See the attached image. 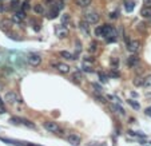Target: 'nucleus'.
<instances>
[{
	"instance_id": "obj_2",
	"label": "nucleus",
	"mask_w": 151,
	"mask_h": 146,
	"mask_svg": "<svg viewBox=\"0 0 151 146\" xmlns=\"http://www.w3.org/2000/svg\"><path fill=\"white\" fill-rule=\"evenodd\" d=\"M42 56L39 55V54H29L28 56H27V62H28V64H31L32 67H38V66H40L42 64Z\"/></svg>"
},
{
	"instance_id": "obj_39",
	"label": "nucleus",
	"mask_w": 151,
	"mask_h": 146,
	"mask_svg": "<svg viewBox=\"0 0 151 146\" xmlns=\"http://www.w3.org/2000/svg\"><path fill=\"white\" fill-rule=\"evenodd\" d=\"M62 20H63V23H64V24H67L68 22H70V16H68V15H64L63 18H62Z\"/></svg>"
},
{
	"instance_id": "obj_46",
	"label": "nucleus",
	"mask_w": 151,
	"mask_h": 146,
	"mask_svg": "<svg viewBox=\"0 0 151 146\" xmlns=\"http://www.w3.org/2000/svg\"><path fill=\"white\" fill-rule=\"evenodd\" d=\"M3 9H4V8H3V6H1V4H0V12L3 11Z\"/></svg>"
},
{
	"instance_id": "obj_36",
	"label": "nucleus",
	"mask_w": 151,
	"mask_h": 146,
	"mask_svg": "<svg viewBox=\"0 0 151 146\" xmlns=\"http://www.w3.org/2000/svg\"><path fill=\"white\" fill-rule=\"evenodd\" d=\"M92 87L96 90V93H102V90H103V88H102V86H100V85H98V83H96V82H94V83H92Z\"/></svg>"
},
{
	"instance_id": "obj_38",
	"label": "nucleus",
	"mask_w": 151,
	"mask_h": 146,
	"mask_svg": "<svg viewBox=\"0 0 151 146\" xmlns=\"http://www.w3.org/2000/svg\"><path fill=\"white\" fill-rule=\"evenodd\" d=\"M12 22H15V23H18V24H21V19L20 18H18V16H16V15H14V16H12Z\"/></svg>"
},
{
	"instance_id": "obj_29",
	"label": "nucleus",
	"mask_w": 151,
	"mask_h": 146,
	"mask_svg": "<svg viewBox=\"0 0 151 146\" xmlns=\"http://www.w3.org/2000/svg\"><path fill=\"white\" fill-rule=\"evenodd\" d=\"M95 36H103V26H99L95 28Z\"/></svg>"
},
{
	"instance_id": "obj_48",
	"label": "nucleus",
	"mask_w": 151,
	"mask_h": 146,
	"mask_svg": "<svg viewBox=\"0 0 151 146\" xmlns=\"http://www.w3.org/2000/svg\"><path fill=\"white\" fill-rule=\"evenodd\" d=\"M150 20H151V18H150Z\"/></svg>"
},
{
	"instance_id": "obj_17",
	"label": "nucleus",
	"mask_w": 151,
	"mask_h": 146,
	"mask_svg": "<svg viewBox=\"0 0 151 146\" xmlns=\"http://www.w3.org/2000/svg\"><path fill=\"white\" fill-rule=\"evenodd\" d=\"M60 56H63L64 59H68V60H75V55H72L71 53L68 51H60Z\"/></svg>"
},
{
	"instance_id": "obj_37",
	"label": "nucleus",
	"mask_w": 151,
	"mask_h": 146,
	"mask_svg": "<svg viewBox=\"0 0 151 146\" xmlns=\"http://www.w3.org/2000/svg\"><path fill=\"white\" fill-rule=\"evenodd\" d=\"M19 6H20V1H18V0H14V1L11 3V8L12 9H16Z\"/></svg>"
},
{
	"instance_id": "obj_5",
	"label": "nucleus",
	"mask_w": 151,
	"mask_h": 146,
	"mask_svg": "<svg viewBox=\"0 0 151 146\" xmlns=\"http://www.w3.org/2000/svg\"><path fill=\"white\" fill-rule=\"evenodd\" d=\"M67 141L68 143H71L72 146H80L82 143V137L76 133H70V134L67 135Z\"/></svg>"
},
{
	"instance_id": "obj_45",
	"label": "nucleus",
	"mask_w": 151,
	"mask_h": 146,
	"mask_svg": "<svg viewBox=\"0 0 151 146\" xmlns=\"http://www.w3.org/2000/svg\"><path fill=\"white\" fill-rule=\"evenodd\" d=\"M131 95H132V96H138V94L135 93V91H132V93H131Z\"/></svg>"
},
{
	"instance_id": "obj_44",
	"label": "nucleus",
	"mask_w": 151,
	"mask_h": 146,
	"mask_svg": "<svg viewBox=\"0 0 151 146\" xmlns=\"http://www.w3.org/2000/svg\"><path fill=\"white\" fill-rule=\"evenodd\" d=\"M24 146H38V145H34V143H24Z\"/></svg>"
},
{
	"instance_id": "obj_25",
	"label": "nucleus",
	"mask_w": 151,
	"mask_h": 146,
	"mask_svg": "<svg viewBox=\"0 0 151 146\" xmlns=\"http://www.w3.org/2000/svg\"><path fill=\"white\" fill-rule=\"evenodd\" d=\"M143 87H146V88L151 87V74H150V75H147V76L145 78V82H143Z\"/></svg>"
},
{
	"instance_id": "obj_1",
	"label": "nucleus",
	"mask_w": 151,
	"mask_h": 146,
	"mask_svg": "<svg viewBox=\"0 0 151 146\" xmlns=\"http://www.w3.org/2000/svg\"><path fill=\"white\" fill-rule=\"evenodd\" d=\"M43 126L48 133H54V134H62V133H63V130H62V127L59 126V123L55 122V121H46V122L43 123Z\"/></svg>"
},
{
	"instance_id": "obj_34",
	"label": "nucleus",
	"mask_w": 151,
	"mask_h": 146,
	"mask_svg": "<svg viewBox=\"0 0 151 146\" xmlns=\"http://www.w3.org/2000/svg\"><path fill=\"white\" fill-rule=\"evenodd\" d=\"M58 11H59L58 8L52 9V11L49 12V16H48V18H49V19H54V18H56V16H58Z\"/></svg>"
},
{
	"instance_id": "obj_32",
	"label": "nucleus",
	"mask_w": 151,
	"mask_h": 146,
	"mask_svg": "<svg viewBox=\"0 0 151 146\" xmlns=\"http://www.w3.org/2000/svg\"><path fill=\"white\" fill-rule=\"evenodd\" d=\"M107 78H108L107 74H104V73H99V79H100V82H102V83L107 82Z\"/></svg>"
},
{
	"instance_id": "obj_9",
	"label": "nucleus",
	"mask_w": 151,
	"mask_h": 146,
	"mask_svg": "<svg viewBox=\"0 0 151 146\" xmlns=\"http://www.w3.org/2000/svg\"><path fill=\"white\" fill-rule=\"evenodd\" d=\"M110 35H116V29L114 28L111 24H104V26H103V36L107 38V36H110Z\"/></svg>"
},
{
	"instance_id": "obj_24",
	"label": "nucleus",
	"mask_w": 151,
	"mask_h": 146,
	"mask_svg": "<svg viewBox=\"0 0 151 146\" xmlns=\"http://www.w3.org/2000/svg\"><path fill=\"white\" fill-rule=\"evenodd\" d=\"M94 96H95V99H96V101H99L100 103H107V99H106V98H104L103 95H100V93H96Z\"/></svg>"
},
{
	"instance_id": "obj_4",
	"label": "nucleus",
	"mask_w": 151,
	"mask_h": 146,
	"mask_svg": "<svg viewBox=\"0 0 151 146\" xmlns=\"http://www.w3.org/2000/svg\"><path fill=\"white\" fill-rule=\"evenodd\" d=\"M4 101H6L7 103H9V105H15L16 102L20 101V98H19L18 94L15 93V91H8V93H6V95H4Z\"/></svg>"
},
{
	"instance_id": "obj_14",
	"label": "nucleus",
	"mask_w": 151,
	"mask_h": 146,
	"mask_svg": "<svg viewBox=\"0 0 151 146\" xmlns=\"http://www.w3.org/2000/svg\"><path fill=\"white\" fill-rule=\"evenodd\" d=\"M110 107H111V110H112L114 113H119L120 115H125L126 114L125 109H123L120 105H118V103H115V105H110Z\"/></svg>"
},
{
	"instance_id": "obj_11",
	"label": "nucleus",
	"mask_w": 151,
	"mask_h": 146,
	"mask_svg": "<svg viewBox=\"0 0 151 146\" xmlns=\"http://www.w3.org/2000/svg\"><path fill=\"white\" fill-rule=\"evenodd\" d=\"M88 22H86V20H82L80 23H79V28H80V31L83 32V35H86V36H88L90 35V27H88Z\"/></svg>"
},
{
	"instance_id": "obj_16",
	"label": "nucleus",
	"mask_w": 151,
	"mask_h": 146,
	"mask_svg": "<svg viewBox=\"0 0 151 146\" xmlns=\"http://www.w3.org/2000/svg\"><path fill=\"white\" fill-rule=\"evenodd\" d=\"M110 66L111 68H119V58H115V56H112V58H110Z\"/></svg>"
},
{
	"instance_id": "obj_13",
	"label": "nucleus",
	"mask_w": 151,
	"mask_h": 146,
	"mask_svg": "<svg viewBox=\"0 0 151 146\" xmlns=\"http://www.w3.org/2000/svg\"><path fill=\"white\" fill-rule=\"evenodd\" d=\"M92 3V0H75V6L79 8H86Z\"/></svg>"
},
{
	"instance_id": "obj_47",
	"label": "nucleus",
	"mask_w": 151,
	"mask_h": 146,
	"mask_svg": "<svg viewBox=\"0 0 151 146\" xmlns=\"http://www.w3.org/2000/svg\"><path fill=\"white\" fill-rule=\"evenodd\" d=\"M0 105H4V102H3V99L0 98Z\"/></svg>"
},
{
	"instance_id": "obj_12",
	"label": "nucleus",
	"mask_w": 151,
	"mask_h": 146,
	"mask_svg": "<svg viewBox=\"0 0 151 146\" xmlns=\"http://www.w3.org/2000/svg\"><path fill=\"white\" fill-rule=\"evenodd\" d=\"M12 27V20H8V19H3L0 22V28L3 29L4 32H8V29Z\"/></svg>"
},
{
	"instance_id": "obj_41",
	"label": "nucleus",
	"mask_w": 151,
	"mask_h": 146,
	"mask_svg": "<svg viewBox=\"0 0 151 146\" xmlns=\"http://www.w3.org/2000/svg\"><path fill=\"white\" fill-rule=\"evenodd\" d=\"M143 4L145 7H151V0H143Z\"/></svg>"
},
{
	"instance_id": "obj_30",
	"label": "nucleus",
	"mask_w": 151,
	"mask_h": 146,
	"mask_svg": "<svg viewBox=\"0 0 151 146\" xmlns=\"http://www.w3.org/2000/svg\"><path fill=\"white\" fill-rule=\"evenodd\" d=\"M120 16V12H119V9H115V11H112L110 14V18L111 19H118Z\"/></svg>"
},
{
	"instance_id": "obj_42",
	"label": "nucleus",
	"mask_w": 151,
	"mask_h": 146,
	"mask_svg": "<svg viewBox=\"0 0 151 146\" xmlns=\"http://www.w3.org/2000/svg\"><path fill=\"white\" fill-rule=\"evenodd\" d=\"M6 107H4V105H0V114H4L6 113Z\"/></svg>"
},
{
	"instance_id": "obj_7",
	"label": "nucleus",
	"mask_w": 151,
	"mask_h": 146,
	"mask_svg": "<svg viewBox=\"0 0 151 146\" xmlns=\"http://www.w3.org/2000/svg\"><path fill=\"white\" fill-rule=\"evenodd\" d=\"M140 50V43L138 40H131L130 43H127V51L130 54H138Z\"/></svg>"
},
{
	"instance_id": "obj_43",
	"label": "nucleus",
	"mask_w": 151,
	"mask_h": 146,
	"mask_svg": "<svg viewBox=\"0 0 151 146\" xmlns=\"http://www.w3.org/2000/svg\"><path fill=\"white\" fill-rule=\"evenodd\" d=\"M56 8H58V9H62V8H63V1H59V3H58V7H56Z\"/></svg>"
},
{
	"instance_id": "obj_3",
	"label": "nucleus",
	"mask_w": 151,
	"mask_h": 146,
	"mask_svg": "<svg viewBox=\"0 0 151 146\" xmlns=\"http://www.w3.org/2000/svg\"><path fill=\"white\" fill-rule=\"evenodd\" d=\"M84 20L88 22L90 24H96L100 20V15H99L98 12H87V14L84 15Z\"/></svg>"
},
{
	"instance_id": "obj_33",
	"label": "nucleus",
	"mask_w": 151,
	"mask_h": 146,
	"mask_svg": "<svg viewBox=\"0 0 151 146\" xmlns=\"http://www.w3.org/2000/svg\"><path fill=\"white\" fill-rule=\"evenodd\" d=\"M29 8H31V6H29V1H28V0H26V1H23V3H21V9H24V11H28Z\"/></svg>"
},
{
	"instance_id": "obj_35",
	"label": "nucleus",
	"mask_w": 151,
	"mask_h": 146,
	"mask_svg": "<svg viewBox=\"0 0 151 146\" xmlns=\"http://www.w3.org/2000/svg\"><path fill=\"white\" fill-rule=\"evenodd\" d=\"M82 78H83V76H82V74L79 73V71H76V73H74V75H72V79L74 81H82Z\"/></svg>"
},
{
	"instance_id": "obj_28",
	"label": "nucleus",
	"mask_w": 151,
	"mask_h": 146,
	"mask_svg": "<svg viewBox=\"0 0 151 146\" xmlns=\"http://www.w3.org/2000/svg\"><path fill=\"white\" fill-rule=\"evenodd\" d=\"M108 76H111V78H119L120 74H119V71H116V68H112V71H110Z\"/></svg>"
},
{
	"instance_id": "obj_19",
	"label": "nucleus",
	"mask_w": 151,
	"mask_h": 146,
	"mask_svg": "<svg viewBox=\"0 0 151 146\" xmlns=\"http://www.w3.org/2000/svg\"><path fill=\"white\" fill-rule=\"evenodd\" d=\"M143 82H145V78H142V76H137V78L132 81V83H134L135 87H140V86H143Z\"/></svg>"
},
{
	"instance_id": "obj_20",
	"label": "nucleus",
	"mask_w": 151,
	"mask_h": 146,
	"mask_svg": "<svg viewBox=\"0 0 151 146\" xmlns=\"http://www.w3.org/2000/svg\"><path fill=\"white\" fill-rule=\"evenodd\" d=\"M21 125L27 126V127H29V129H35V123L28 121V119H26V118H21Z\"/></svg>"
},
{
	"instance_id": "obj_27",
	"label": "nucleus",
	"mask_w": 151,
	"mask_h": 146,
	"mask_svg": "<svg viewBox=\"0 0 151 146\" xmlns=\"http://www.w3.org/2000/svg\"><path fill=\"white\" fill-rule=\"evenodd\" d=\"M15 15H16L18 18H20L21 20H24V19H26V11H24V9H19V11H16V12H15Z\"/></svg>"
},
{
	"instance_id": "obj_23",
	"label": "nucleus",
	"mask_w": 151,
	"mask_h": 146,
	"mask_svg": "<svg viewBox=\"0 0 151 146\" xmlns=\"http://www.w3.org/2000/svg\"><path fill=\"white\" fill-rule=\"evenodd\" d=\"M96 50H98V43H96V42H91L90 47H88V51H90L91 54H94V53H96Z\"/></svg>"
},
{
	"instance_id": "obj_21",
	"label": "nucleus",
	"mask_w": 151,
	"mask_h": 146,
	"mask_svg": "<svg viewBox=\"0 0 151 146\" xmlns=\"http://www.w3.org/2000/svg\"><path fill=\"white\" fill-rule=\"evenodd\" d=\"M125 8L127 12H132L134 8H135V4L132 3V1H126L125 3Z\"/></svg>"
},
{
	"instance_id": "obj_18",
	"label": "nucleus",
	"mask_w": 151,
	"mask_h": 146,
	"mask_svg": "<svg viewBox=\"0 0 151 146\" xmlns=\"http://www.w3.org/2000/svg\"><path fill=\"white\" fill-rule=\"evenodd\" d=\"M127 103H128V106H131V107L134 109V110H139L140 109L139 102H137L135 99H127Z\"/></svg>"
},
{
	"instance_id": "obj_8",
	"label": "nucleus",
	"mask_w": 151,
	"mask_h": 146,
	"mask_svg": "<svg viewBox=\"0 0 151 146\" xmlns=\"http://www.w3.org/2000/svg\"><path fill=\"white\" fill-rule=\"evenodd\" d=\"M55 32H56V36H58L59 39H66L67 36H68L67 28L64 26H60V24H58V26L55 27Z\"/></svg>"
},
{
	"instance_id": "obj_31",
	"label": "nucleus",
	"mask_w": 151,
	"mask_h": 146,
	"mask_svg": "<svg viewBox=\"0 0 151 146\" xmlns=\"http://www.w3.org/2000/svg\"><path fill=\"white\" fill-rule=\"evenodd\" d=\"M116 40H118V36L116 35H110L106 38V42H107V43H114V42H116Z\"/></svg>"
},
{
	"instance_id": "obj_40",
	"label": "nucleus",
	"mask_w": 151,
	"mask_h": 146,
	"mask_svg": "<svg viewBox=\"0 0 151 146\" xmlns=\"http://www.w3.org/2000/svg\"><path fill=\"white\" fill-rule=\"evenodd\" d=\"M145 114L147 115V117H151V106H150V107H147V109L145 110Z\"/></svg>"
},
{
	"instance_id": "obj_22",
	"label": "nucleus",
	"mask_w": 151,
	"mask_h": 146,
	"mask_svg": "<svg viewBox=\"0 0 151 146\" xmlns=\"http://www.w3.org/2000/svg\"><path fill=\"white\" fill-rule=\"evenodd\" d=\"M34 11H35L36 14H39V15H43L44 14V8H43V6H42V4H35V6H34Z\"/></svg>"
},
{
	"instance_id": "obj_15",
	"label": "nucleus",
	"mask_w": 151,
	"mask_h": 146,
	"mask_svg": "<svg viewBox=\"0 0 151 146\" xmlns=\"http://www.w3.org/2000/svg\"><path fill=\"white\" fill-rule=\"evenodd\" d=\"M140 15H142V18H145V19H150L151 18V7H143L142 11H140Z\"/></svg>"
},
{
	"instance_id": "obj_26",
	"label": "nucleus",
	"mask_w": 151,
	"mask_h": 146,
	"mask_svg": "<svg viewBox=\"0 0 151 146\" xmlns=\"http://www.w3.org/2000/svg\"><path fill=\"white\" fill-rule=\"evenodd\" d=\"M9 123H12V125H21V118L11 117L9 118Z\"/></svg>"
},
{
	"instance_id": "obj_6",
	"label": "nucleus",
	"mask_w": 151,
	"mask_h": 146,
	"mask_svg": "<svg viewBox=\"0 0 151 146\" xmlns=\"http://www.w3.org/2000/svg\"><path fill=\"white\" fill-rule=\"evenodd\" d=\"M52 66L62 74H68L70 70H71L70 66H68L67 63H64V62H55V63H52Z\"/></svg>"
},
{
	"instance_id": "obj_10",
	"label": "nucleus",
	"mask_w": 151,
	"mask_h": 146,
	"mask_svg": "<svg viewBox=\"0 0 151 146\" xmlns=\"http://www.w3.org/2000/svg\"><path fill=\"white\" fill-rule=\"evenodd\" d=\"M138 63H139V56H138L137 54H131L127 58V64L130 67H137Z\"/></svg>"
}]
</instances>
